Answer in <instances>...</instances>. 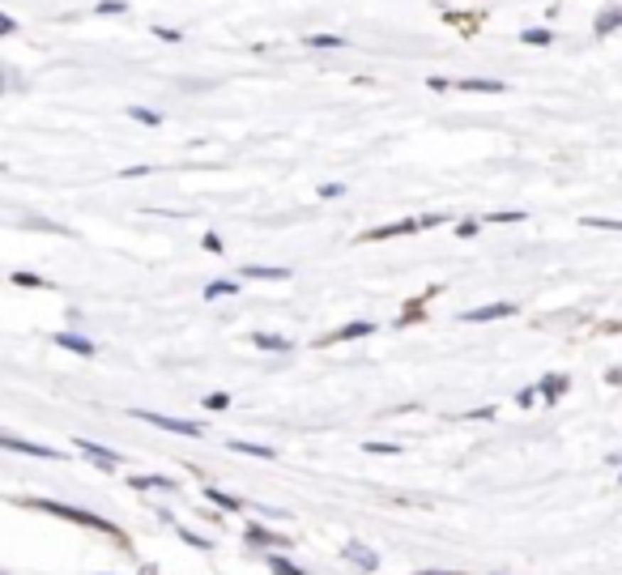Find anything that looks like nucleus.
<instances>
[{"label":"nucleus","mask_w":622,"mask_h":575,"mask_svg":"<svg viewBox=\"0 0 622 575\" xmlns=\"http://www.w3.org/2000/svg\"><path fill=\"white\" fill-rule=\"evenodd\" d=\"M21 507H34V512H51V516H60V520H77V525H85V529H94V533H107V537H119L102 516H90V512H81V507H64V503H47V499H21Z\"/></svg>","instance_id":"f257e3e1"},{"label":"nucleus","mask_w":622,"mask_h":575,"mask_svg":"<svg viewBox=\"0 0 622 575\" xmlns=\"http://www.w3.org/2000/svg\"><path fill=\"white\" fill-rule=\"evenodd\" d=\"M435 222H444V217H439V213H431V217H401V222H392V226L367 230L363 239H367V243H380V239H397V235H418L422 226H435Z\"/></svg>","instance_id":"f03ea898"},{"label":"nucleus","mask_w":622,"mask_h":575,"mask_svg":"<svg viewBox=\"0 0 622 575\" xmlns=\"http://www.w3.org/2000/svg\"><path fill=\"white\" fill-rule=\"evenodd\" d=\"M136 418H145V422H154V426H162V431H175V435H205V426L200 422H183V418H162V414H149V409H136Z\"/></svg>","instance_id":"7ed1b4c3"},{"label":"nucleus","mask_w":622,"mask_h":575,"mask_svg":"<svg viewBox=\"0 0 622 575\" xmlns=\"http://www.w3.org/2000/svg\"><path fill=\"white\" fill-rule=\"evenodd\" d=\"M503 316H516V303H490V307L465 311V320H469V324H482V320H503Z\"/></svg>","instance_id":"20e7f679"},{"label":"nucleus","mask_w":622,"mask_h":575,"mask_svg":"<svg viewBox=\"0 0 622 575\" xmlns=\"http://www.w3.org/2000/svg\"><path fill=\"white\" fill-rule=\"evenodd\" d=\"M614 26H622V4H606V9L597 13V21H593V30H597V34H610Z\"/></svg>","instance_id":"39448f33"},{"label":"nucleus","mask_w":622,"mask_h":575,"mask_svg":"<svg viewBox=\"0 0 622 575\" xmlns=\"http://www.w3.org/2000/svg\"><path fill=\"white\" fill-rule=\"evenodd\" d=\"M448 85H461V90H482V94H503V90H508L503 81H490V77H465V81H448Z\"/></svg>","instance_id":"423d86ee"},{"label":"nucleus","mask_w":622,"mask_h":575,"mask_svg":"<svg viewBox=\"0 0 622 575\" xmlns=\"http://www.w3.org/2000/svg\"><path fill=\"white\" fill-rule=\"evenodd\" d=\"M371 333H375V324H367V320H358V324H345V328H337V333H333L328 341H350V337H371ZM328 341H324V345H328Z\"/></svg>","instance_id":"0eeeda50"},{"label":"nucleus","mask_w":622,"mask_h":575,"mask_svg":"<svg viewBox=\"0 0 622 575\" xmlns=\"http://www.w3.org/2000/svg\"><path fill=\"white\" fill-rule=\"evenodd\" d=\"M77 448H81V452H85V456H90V461H98V465H102V469H111V465H115V461H119V456H115V452H102V448H98V444H90V439H77Z\"/></svg>","instance_id":"6e6552de"},{"label":"nucleus","mask_w":622,"mask_h":575,"mask_svg":"<svg viewBox=\"0 0 622 575\" xmlns=\"http://www.w3.org/2000/svg\"><path fill=\"white\" fill-rule=\"evenodd\" d=\"M0 448L26 452V456H55V452H47V448H38V444H21V439H13V435H0Z\"/></svg>","instance_id":"1a4fd4ad"},{"label":"nucleus","mask_w":622,"mask_h":575,"mask_svg":"<svg viewBox=\"0 0 622 575\" xmlns=\"http://www.w3.org/2000/svg\"><path fill=\"white\" fill-rule=\"evenodd\" d=\"M64 350H77V354H94V341H85V337H77V333H60L55 337Z\"/></svg>","instance_id":"9d476101"},{"label":"nucleus","mask_w":622,"mask_h":575,"mask_svg":"<svg viewBox=\"0 0 622 575\" xmlns=\"http://www.w3.org/2000/svg\"><path fill=\"white\" fill-rule=\"evenodd\" d=\"M546 401H559L563 392H567V375H554V380H542V388H537Z\"/></svg>","instance_id":"9b49d317"},{"label":"nucleus","mask_w":622,"mask_h":575,"mask_svg":"<svg viewBox=\"0 0 622 575\" xmlns=\"http://www.w3.org/2000/svg\"><path fill=\"white\" fill-rule=\"evenodd\" d=\"M252 345H256V350H290V341H286V337H273V333H256Z\"/></svg>","instance_id":"f8f14e48"},{"label":"nucleus","mask_w":622,"mask_h":575,"mask_svg":"<svg viewBox=\"0 0 622 575\" xmlns=\"http://www.w3.org/2000/svg\"><path fill=\"white\" fill-rule=\"evenodd\" d=\"M243 277H260V281H281V277H290L286 269H260V264H252V269H243Z\"/></svg>","instance_id":"ddd939ff"},{"label":"nucleus","mask_w":622,"mask_h":575,"mask_svg":"<svg viewBox=\"0 0 622 575\" xmlns=\"http://www.w3.org/2000/svg\"><path fill=\"white\" fill-rule=\"evenodd\" d=\"M520 38H525V43H529V47H546V43H550V38H554V34H550V30H546V26H533V30H525V34H520Z\"/></svg>","instance_id":"4468645a"},{"label":"nucleus","mask_w":622,"mask_h":575,"mask_svg":"<svg viewBox=\"0 0 622 575\" xmlns=\"http://www.w3.org/2000/svg\"><path fill=\"white\" fill-rule=\"evenodd\" d=\"M205 495H209V503H218V507H226V512H239V507H243V503H239V499H230L226 490H213V486H209Z\"/></svg>","instance_id":"2eb2a0df"},{"label":"nucleus","mask_w":622,"mask_h":575,"mask_svg":"<svg viewBox=\"0 0 622 575\" xmlns=\"http://www.w3.org/2000/svg\"><path fill=\"white\" fill-rule=\"evenodd\" d=\"M132 486L136 490H171L175 482H166V478H132Z\"/></svg>","instance_id":"dca6fc26"},{"label":"nucleus","mask_w":622,"mask_h":575,"mask_svg":"<svg viewBox=\"0 0 622 575\" xmlns=\"http://www.w3.org/2000/svg\"><path fill=\"white\" fill-rule=\"evenodd\" d=\"M307 43H311V47H345L341 34H307Z\"/></svg>","instance_id":"f3484780"},{"label":"nucleus","mask_w":622,"mask_h":575,"mask_svg":"<svg viewBox=\"0 0 622 575\" xmlns=\"http://www.w3.org/2000/svg\"><path fill=\"white\" fill-rule=\"evenodd\" d=\"M230 448H235V452H247V456H264V461H269V456H277L273 448H260V444H243V439H239V444H230Z\"/></svg>","instance_id":"a211bd4d"},{"label":"nucleus","mask_w":622,"mask_h":575,"mask_svg":"<svg viewBox=\"0 0 622 575\" xmlns=\"http://www.w3.org/2000/svg\"><path fill=\"white\" fill-rule=\"evenodd\" d=\"M345 559H354L358 567H375V554H367L363 546H345Z\"/></svg>","instance_id":"6ab92c4d"},{"label":"nucleus","mask_w":622,"mask_h":575,"mask_svg":"<svg viewBox=\"0 0 622 575\" xmlns=\"http://www.w3.org/2000/svg\"><path fill=\"white\" fill-rule=\"evenodd\" d=\"M128 115L141 119V124H162V115H158V111H145V107H128Z\"/></svg>","instance_id":"aec40b11"},{"label":"nucleus","mask_w":622,"mask_h":575,"mask_svg":"<svg viewBox=\"0 0 622 575\" xmlns=\"http://www.w3.org/2000/svg\"><path fill=\"white\" fill-rule=\"evenodd\" d=\"M584 226H593V230H622V222H614V217H584Z\"/></svg>","instance_id":"412c9836"},{"label":"nucleus","mask_w":622,"mask_h":575,"mask_svg":"<svg viewBox=\"0 0 622 575\" xmlns=\"http://www.w3.org/2000/svg\"><path fill=\"white\" fill-rule=\"evenodd\" d=\"M247 537H252V542H264V546H286L281 537H273V533H264V529H247Z\"/></svg>","instance_id":"4be33fe9"},{"label":"nucleus","mask_w":622,"mask_h":575,"mask_svg":"<svg viewBox=\"0 0 622 575\" xmlns=\"http://www.w3.org/2000/svg\"><path fill=\"white\" fill-rule=\"evenodd\" d=\"M269 563H273V571H277V575H303V571H299V567H294V563H286L281 554H273Z\"/></svg>","instance_id":"5701e85b"},{"label":"nucleus","mask_w":622,"mask_h":575,"mask_svg":"<svg viewBox=\"0 0 622 575\" xmlns=\"http://www.w3.org/2000/svg\"><path fill=\"white\" fill-rule=\"evenodd\" d=\"M209 299H222V294H235V281H213L209 290H205Z\"/></svg>","instance_id":"b1692460"},{"label":"nucleus","mask_w":622,"mask_h":575,"mask_svg":"<svg viewBox=\"0 0 622 575\" xmlns=\"http://www.w3.org/2000/svg\"><path fill=\"white\" fill-rule=\"evenodd\" d=\"M230 405V397L226 392H213V397H205V409H226Z\"/></svg>","instance_id":"393cba45"},{"label":"nucleus","mask_w":622,"mask_h":575,"mask_svg":"<svg viewBox=\"0 0 622 575\" xmlns=\"http://www.w3.org/2000/svg\"><path fill=\"white\" fill-rule=\"evenodd\" d=\"M154 34H158V38H162V43H179V38H183V34H179V30H166V26H154Z\"/></svg>","instance_id":"a878e982"},{"label":"nucleus","mask_w":622,"mask_h":575,"mask_svg":"<svg viewBox=\"0 0 622 575\" xmlns=\"http://www.w3.org/2000/svg\"><path fill=\"white\" fill-rule=\"evenodd\" d=\"M13 281H17V286H47V281L34 277V273H13Z\"/></svg>","instance_id":"bb28decb"},{"label":"nucleus","mask_w":622,"mask_h":575,"mask_svg":"<svg viewBox=\"0 0 622 575\" xmlns=\"http://www.w3.org/2000/svg\"><path fill=\"white\" fill-rule=\"evenodd\" d=\"M124 9H128L124 0H102V4H98V13H124Z\"/></svg>","instance_id":"cd10ccee"},{"label":"nucleus","mask_w":622,"mask_h":575,"mask_svg":"<svg viewBox=\"0 0 622 575\" xmlns=\"http://www.w3.org/2000/svg\"><path fill=\"white\" fill-rule=\"evenodd\" d=\"M4 34H17V21H13L9 13H0V38H4Z\"/></svg>","instance_id":"c85d7f7f"},{"label":"nucleus","mask_w":622,"mask_h":575,"mask_svg":"<svg viewBox=\"0 0 622 575\" xmlns=\"http://www.w3.org/2000/svg\"><path fill=\"white\" fill-rule=\"evenodd\" d=\"M179 533H183V542H188V546H196V550H205V546H209L205 537H196V533H188V529H179Z\"/></svg>","instance_id":"c756f323"},{"label":"nucleus","mask_w":622,"mask_h":575,"mask_svg":"<svg viewBox=\"0 0 622 575\" xmlns=\"http://www.w3.org/2000/svg\"><path fill=\"white\" fill-rule=\"evenodd\" d=\"M200 243H205V252H222V239H218V235H205Z\"/></svg>","instance_id":"7c9ffc66"},{"label":"nucleus","mask_w":622,"mask_h":575,"mask_svg":"<svg viewBox=\"0 0 622 575\" xmlns=\"http://www.w3.org/2000/svg\"><path fill=\"white\" fill-rule=\"evenodd\" d=\"M422 575H461V571H422Z\"/></svg>","instance_id":"2f4dec72"}]
</instances>
